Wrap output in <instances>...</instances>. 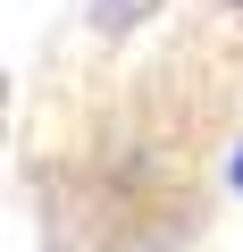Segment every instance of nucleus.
Returning <instances> with one entry per match:
<instances>
[{
  "mask_svg": "<svg viewBox=\"0 0 243 252\" xmlns=\"http://www.w3.org/2000/svg\"><path fill=\"white\" fill-rule=\"evenodd\" d=\"M235 193H243V152H235Z\"/></svg>",
  "mask_w": 243,
  "mask_h": 252,
  "instance_id": "nucleus-1",
  "label": "nucleus"
}]
</instances>
